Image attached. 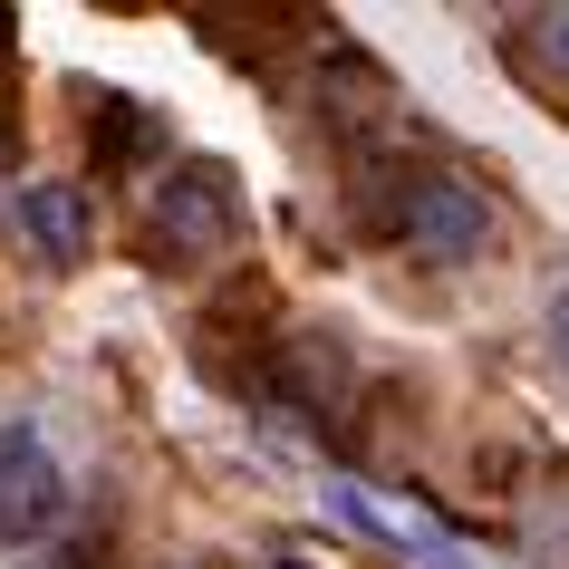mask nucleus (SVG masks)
Here are the masks:
<instances>
[{
	"instance_id": "1",
	"label": "nucleus",
	"mask_w": 569,
	"mask_h": 569,
	"mask_svg": "<svg viewBox=\"0 0 569 569\" xmlns=\"http://www.w3.org/2000/svg\"><path fill=\"white\" fill-rule=\"evenodd\" d=\"M377 232H396L416 261H473L482 232H492V203H482L463 174H445V164H416V174H387L377 183Z\"/></svg>"
},
{
	"instance_id": "2",
	"label": "nucleus",
	"mask_w": 569,
	"mask_h": 569,
	"mask_svg": "<svg viewBox=\"0 0 569 569\" xmlns=\"http://www.w3.org/2000/svg\"><path fill=\"white\" fill-rule=\"evenodd\" d=\"M154 261H222L241 241V183L232 164H212V154H193V164H174V174L154 183Z\"/></svg>"
},
{
	"instance_id": "3",
	"label": "nucleus",
	"mask_w": 569,
	"mask_h": 569,
	"mask_svg": "<svg viewBox=\"0 0 569 569\" xmlns=\"http://www.w3.org/2000/svg\"><path fill=\"white\" fill-rule=\"evenodd\" d=\"M68 521V473L30 425H0V540H49Z\"/></svg>"
},
{
	"instance_id": "4",
	"label": "nucleus",
	"mask_w": 569,
	"mask_h": 569,
	"mask_svg": "<svg viewBox=\"0 0 569 569\" xmlns=\"http://www.w3.org/2000/svg\"><path fill=\"white\" fill-rule=\"evenodd\" d=\"M10 222H20V241H30L49 270L88 261V193H78V183H20V193H10Z\"/></svg>"
},
{
	"instance_id": "5",
	"label": "nucleus",
	"mask_w": 569,
	"mask_h": 569,
	"mask_svg": "<svg viewBox=\"0 0 569 569\" xmlns=\"http://www.w3.org/2000/svg\"><path fill=\"white\" fill-rule=\"evenodd\" d=\"M329 502L348 511V521H358V531H377V540H396V550H406V560H425V569H473V560H463V550H453L445 531H435V521H425V511L387 502V492H367V482H338Z\"/></svg>"
},
{
	"instance_id": "6",
	"label": "nucleus",
	"mask_w": 569,
	"mask_h": 569,
	"mask_svg": "<svg viewBox=\"0 0 569 569\" xmlns=\"http://www.w3.org/2000/svg\"><path fill=\"white\" fill-rule=\"evenodd\" d=\"M270 377H280V396H290V406L329 416L338 387H348V358H338V338H290V348H270Z\"/></svg>"
},
{
	"instance_id": "7",
	"label": "nucleus",
	"mask_w": 569,
	"mask_h": 569,
	"mask_svg": "<svg viewBox=\"0 0 569 569\" xmlns=\"http://www.w3.org/2000/svg\"><path fill=\"white\" fill-rule=\"evenodd\" d=\"M164 146V117L154 107H107L97 117V174H126V164H146Z\"/></svg>"
},
{
	"instance_id": "8",
	"label": "nucleus",
	"mask_w": 569,
	"mask_h": 569,
	"mask_svg": "<svg viewBox=\"0 0 569 569\" xmlns=\"http://www.w3.org/2000/svg\"><path fill=\"white\" fill-rule=\"evenodd\" d=\"M39 569H107V550H97V540H78V550H59V560H39Z\"/></svg>"
},
{
	"instance_id": "9",
	"label": "nucleus",
	"mask_w": 569,
	"mask_h": 569,
	"mask_svg": "<svg viewBox=\"0 0 569 569\" xmlns=\"http://www.w3.org/2000/svg\"><path fill=\"white\" fill-rule=\"evenodd\" d=\"M550 348H560V367H569V290L550 300Z\"/></svg>"
},
{
	"instance_id": "10",
	"label": "nucleus",
	"mask_w": 569,
	"mask_h": 569,
	"mask_svg": "<svg viewBox=\"0 0 569 569\" xmlns=\"http://www.w3.org/2000/svg\"><path fill=\"white\" fill-rule=\"evenodd\" d=\"M540 39H550V49L569 59V10H540Z\"/></svg>"
},
{
	"instance_id": "11",
	"label": "nucleus",
	"mask_w": 569,
	"mask_h": 569,
	"mask_svg": "<svg viewBox=\"0 0 569 569\" xmlns=\"http://www.w3.org/2000/svg\"><path fill=\"white\" fill-rule=\"evenodd\" d=\"M270 569H319V560H309V550H280V560H270Z\"/></svg>"
},
{
	"instance_id": "12",
	"label": "nucleus",
	"mask_w": 569,
	"mask_h": 569,
	"mask_svg": "<svg viewBox=\"0 0 569 569\" xmlns=\"http://www.w3.org/2000/svg\"><path fill=\"white\" fill-rule=\"evenodd\" d=\"M0 49H10V10H0Z\"/></svg>"
}]
</instances>
